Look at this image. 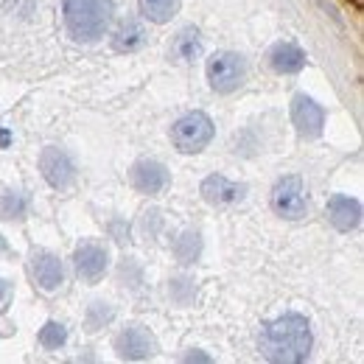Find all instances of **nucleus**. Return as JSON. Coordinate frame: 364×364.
I'll list each match as a JSON object with an SVG mask.
<instances>
[{
	"label": "nucleus",
	"mask_w": 364,
	"mask_h": 364,
	"mask_svg": "<svg viewBox=\"0 0 364 364\" xmlns=\"http://www.w3.org/2000/svg\"><path fill=\"white\" fill-rule=\"evenodd\" d=\"M272 208L283 219H303L309 210V193L300 177H283L272 191Z\"/></svg>",
	"instance_id": "5"
},
{
	"label": "nucleus",
	"mask_w": 364,
	"mask_h": 364,
	"mask_svg": "<svg viewBox=\"0 0 364 364\" xmlns=\"http://www.w3.org/2000/svg\"><path fill=\"white\" fill-rule=\"evenodd\" d=\"M129 180L135 185V191L140 193H160L168 185V168L157 160H140L132 166Z\"/></svg>",
	"instance_id": "10"
},
{
	"label": "nucleus",
	"mask_w": 364,
	"mask_h": 364,
	"mask_svg": "<svg viewBox=\"0 0 364 364\" xmlns=\"http://www.w3.org/2000/svg\"><path fill=\"white\" fill-rule=\"evenodd\" d=\"M171 53H174L180 62H193V59H199V53H202V40H199L196 28H182L180 34L174 37Z\"/></svg>",
	"instance_id": "16"
},
{
	"label": "nucleus",
	"mask_w": 364,
	"mask_h": 364,
	"mask_svg": "<svg viewBox=\"0 0 364 364\" xmlns=\"http://www.w3.org/2000/svg\"><path fill=\"white\" fill-rule=\"evenodd\" d=\"M146 40H149V31H146L143 23H137V20H124V23L118 26V31L112 34V48H115L118 53H132V50H140V48L146 46Z\"/></svg>",
	"instance_id": "14"
},
{
	"label": "nucleus",
	"mask_w": 364,
	"mask_h": 364,
	"mask_svg": "<svg viewBox=\"0 0 364 364\" xmlns=\"http://www.w3.org/2000/svg\"><path fill=\"white\" fill-rule=\"evenodd\" d=\"M40 171H43V177L48 180L50 188H68L73 177H76V168H73V160H70V154L68 151H62V149H56V146H48L43 149V154H40Z\"/></svg>",
	"instance_id": "7"
},
{
	"label": "nucleus",
	"mask_w": 364,
	"mask_h": 364,
	"mask_svg": "<svg viewBox=\"0 0 364 364\" xmlns=\"http://www.w3.org/2000/svg\"><path fill=\"white\" fill-rule=\"evenodd\" d=\"M115 350L121 359H129V362H140V359H149L154 350H157V342L154 336L149 333V328L143 325H132L127 331H121L115 336Z\"/></svg>",
	"instance_id": "8"
},
{
	"label": "nucleus",
	"mask_w": 364,
	"mask_h": 364,
	"mask_svg": "<svg viewBox=\"0 0 364 364\" xmlns=\"http://www.w3.org/2000/svg\"><path fill=\"white\" fill-rule=\"evenodd\" d=\"M353 3H356V6H362V0H353Z\"/></svg>",
	"instance_id": "25"
},
{
	"label": "nucleus",
	"mask_w": 364,
	"mask_h": 364,
	"mask_svg": "<svg viewBox=\"0 0 364 364\" xmlns=\"http://www.w3.org/2000/svg\"><path fill=\"white\" fill-rule=\"evenodd\" d=\"M26 196L17 191H6L0 196V219H23L26 216Z\"/></svg>",
	"instance_id": "18"
},
{
	"label": "nucleus",
	"mask_w": 364,
	"mask_h": 364,
	"mask_svg": "<svg viewBox=\"0 0 364 364\" xmlns=\"http://www.w3.org/2000/svg\"><path fill=\"white\" fill-rule=\"evenodd\" d=\"M3 250H6V241H3V238H0V252H3Z\"/></svg>",
	"instance_id": "24"
},
{
	"label": "nucleus",
	"mask_w": 364,
	"mask_h": 364,
	"mask_svg": "<svg viewBox=\"0 0 364 364\" xmlns=\"http://www.w3.org/2000/svg\"><path fill=\"white\" fill-rule=\"evenodd\" d=\"M191 359H196V362H208V356H202V353H188V362Z\"/></svg>",
	"instance_id": "23"
},
{
	"label": "nucleus",
	"mask_w": 364,
	"mask_h": 364,
	"mask_svg": "<svg viewBox=\"0 0 364 364\" xmlns=\"http://www.w3.org/2000/svg\"><path fill=\"white\" fill-rule=\"evenodd\" d=\"M180 9V0H140V11L151 23H168Z\"/></svg>",
	"instance_id": "17"
},
{
	"label": "nucleus",
	"mask_w": 364,
	"mask_h": 364,
	"mask_svg": "<svg viewBox=\"0 0 364 364\" xmlns=\"http://www.w3.org/2000/svg\"><path fill=\"white\" fill-rule=\"evenodd\" d=\"M199 191H202L205 202L225 208V205H235V202H241V199H244L247 185L232 182V180H228V177H222V174H213V177H208V180L202 182V188H199Z\"/></svg>",
	"instance_id": "9"
},
{
	"label": "nucleus",
	"mask_w": 364,
	"mask_h": 364,
	"mask_svg": "<svg viewBox=\"0 0 364 364\" xmlns=\"http://www.w3.org/2000/svg\"><path fill=\"white\" fill-rule=\"evenodd\" d=\"M112 317H115V314H112V309H109V306H104V303H92L90 314H87V331H98V328H104Z\"/></svg>",
	"instance_id": "21"
},
{
	"label": "nucleus",
	"mask_w": 364,
	"mask_h": 364,
	"mask_svg": "<svg viewBox=\"0 0 364 364\" xmlns=\"http://www.w3.org/2000/svg\"><path fill=\"white\" fill-rule=\"evenodd\" d=\"M65 23L76 40L95 43L107 34L112 23V3L109 0H65Z\"/></svg>",
	"instance_id": "2"
},
{
	"label": "nucleus",
	"mask_w": 364,
	"mask_h": 364,
	"mask_svg": "<svg viewBox=\"0 0 364 364\" xmlns=\"http://www.w3.org/2000/svg\"><path fill=\"white\" fill-rule=\"evenodd\" d=\"M199 250H202V238H199V232H182L180 241L174 244V252H177V258H180L182 264L196 261V258H199Z\"/></svg>",
	"instance_id": "19"
},
{
	"label": "nucleus",
	"mask_w": 364,
	"mask_h": 364,
	"mask_svg": "<svg viewBox=\"0 0 364 364\" xmlns=\"http://www.w3.org/2000/svg\"><path fill=\"white\" fill-rule=\"evenodd\" d=\"M65 339H68V331H65V325H59V322H46L43 325V331H40V345L46 348V350H56V348H62L65 345Z\"/></svg>",
	"instance_id": "20"
},
{
	"label": "nucleus",
	"mask_w": 364,
	"mask_h": 364,
	"mask_svg": "<svg viewBox=\"0 0 364 364\" xmlns=\"http://www.w3.org/2000/svg\"><path fill=\"white\" fill-rule=\"evenodd\" d=\"M6 294H9V283H6V280H0V303L6 300Z\"/></svg>",
	"instance_id": "22"
},
{
	"label": "nucleus",
	"mask_w": 364,
	"mask_h": 364,
	"mask_svg": "<svg viewBox=\"0 0 364 364\" xmlns=\"http://www.w3.org/2000/svg\"><path fill=\"white\" fill-rule=\"evenodd\" d=\"M269 65H272L274 73L289 76V73L303 70V65H306V53H303L297 46H291V43H280V46H274L272 50H269Z\"/></svg>",
	"instance_id": "15"
},
{
	"label": "nucleus",
	"mask_w": 364,
	"mask_h": 364,
	"mask_svg": "<svg viewBox=\"0 0 364 364\" xmlns=\"http://www.w3.org/2000/svg\"><path fill=\"white\" fill-rule=\"evenodd\" d=\"M311 328L300 314H286L261 331V353L277 364L306 362L311 353Z\"/></svg>",
	"instance_id": "1"
},
{
	"label": "nucleus",
	"mask_w": 364,
	"mask_h": 364,
	"mask_svg": "<svg viewBox=\"0 0 364 364\" xmlns=\"http://www.w3.org/2000/svg\"><path fill=\"white\" fill-rule=\"evenodd\" d=\"M291 121H294V127H297V135L311 140V137L322 135L325 112H322V107H319L314 98H309V95L300 92V95H294V101H291Z\"/></svg>",
	"instance_id": "6"
},
{
	"label": "nucleus",
	"mask_w": 364,
	"mask_h": 364,
	"mask_svg": "<svg viewBox=\"0 0 364 364\" xmlns=\"http://www.w3.org/2000/svg\"><path fill=\"white\" fill-rule=\"evenodd\" d=\"M213 121L205 112H188L171 127V140L174 146L185 154H196L202 151L210 140H213Z\"/></svg>",
	"instance_id": "3"
},
{
	"label": "nucleus",
	"mask_w": 364,
	"mask_h": 364,
	"mask_svg": "<svg viewBox=\"0 0 364 364\" xmlns=\"http://www.w3.org/2000/svg\"><path fill=\"white\" fill-rule=\"evenodd\" d=\"M31 272H34V280L43 291H56L65 280V269H62V261L50 252H34L31 258Z\"/></svg>",
	"instance_id": "13"
},
{
	"label": "nucleus",
	"mask_w": 364,
	"mask_h": 364,
	"mask_svg": "<svg viewBox=\"0 0 364 364\" xmlns=\"http://www.w3.org/2000/svg\"><path fill=\"white\" fill-rule=\"evenodd\" d=\"M247 76V65L238 53H230V50H222V53H213L208 59V82L216 92H232L241 87Z\"/></svg>",
	"instance_id": "4"
},
{
	"label": "nucleus",
	"mask_w": 364,
	"mask_h": 364,
	"mask_svg": "<svg viewBox=\"0 0 364 364\" xmlns=\"http://www.w3.org/2000/svg\"><path fill=\"white\" fill-rule=\"evenodd\" d=\"M73 267H76L79 277H85V280H98L101 274L107 272V267H109V255H107V250L98 247V244H82V247L73 252Z\"/></svg>",
	"instance_id": "11"
},
{
	"label": "nucleus",
	"mask_w": 364,
	"mask_h": 364,
	"mask_svg": "<svg viewBox=\"0 0 364 364\" xmlns=\"http://www.w3.org/2000/svg\"><path fill=\"white\" fill-rule=\"evenodd\" d=\"M328 219H331V225L336 230L350 232V230L359 228V222H362V205L356 199H350V196L336 193V196L328 199Z\"/></svg>",
	"instance_id": "12"
}]
</instances>
